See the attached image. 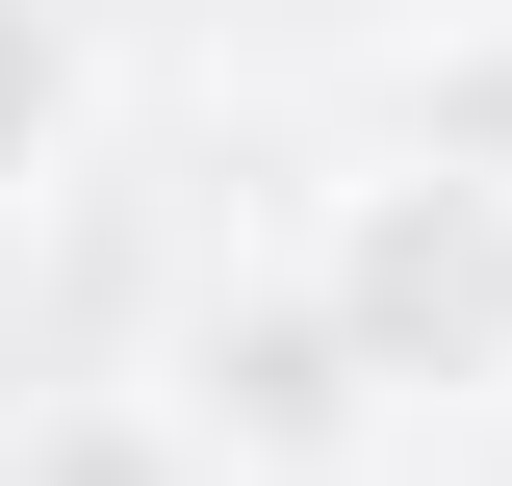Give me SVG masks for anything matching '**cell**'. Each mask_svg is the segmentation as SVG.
Instances as JSON below:
<instances>
[{"label":"cell","instance_id":"obj_1","mask_svg":"<svg viewBox=\"0 0 512 486\" xmlns=\"http://www.w3.org/2000/svg\"><path fill=\"white\" fill-rule=\"evenodd\" d=\"M308 282L359 307V359H384V410H487L512 384V154H384L359 205L308 231Z\"/></svg>","mask_w":512,"mask_h":486},{"label":"cell","instance_id":"obj_2","mask_svg":"<svg viewBox=\"0 0 512 486\" xmlns=\"http://www.w3.org/2000/svg\"><path fill=\"white\" fill-rule=\"evenodd\" d=\"M180 435H205V461H256V486H333V461L384 435L359 307H333V282H231V307H180Z\"/></svg>","mask_w":512,"mask_h":486},{"label":"cell","instance_id":"obj_3","mask_svg":"<svg viewBox=\"0 0 512 486\" xmlns=\"http://www.w3.org/2000/svg\"><path fill=\"white\" fill-rule=\"evenodd\" d=\"M77 154V0H0V205Z\"/></svg>","mask_w":512,"mask_h":486},{"label":"cell","instance_id":"obj_4","mask_svg":"<svg viewBox=\"0 0 512 486\" xmlns=\"http://www.w3.org/2000/svg\"><path fill=\"white\" fill-rule=\"evenodd\" d=\"M180 461H205L180 384H154V410H52V435H26V486H180Z\"/></svg>","mask_w":512,"mask_h":486}]
</instances>
